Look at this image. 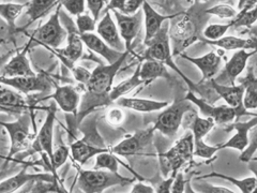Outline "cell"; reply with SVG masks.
Instances as JSON below:
<instances>
[{
  "instance_id": "30bf717a",
  "label": "cell",
  "mask_w": 257,
  "mask_h": 193,
  "mask_svg": "<svg viewBox=\"0 0 257 193\" xmlns=\"http://www.w3.org/2000/svg\"><path fill=\"white\" fill-rule=\"evenodd\" d=\"M255 53V51L247 52L246 50H238V52L234 53L231 58L225 64L222 73L212 79L222 85H235L236 78L242 73L247 66L248 59L254 56Z\"/></svg>"
},
{
  "instance_id": "7bdbcfd3",
  "label": "cell",
  "mask_w": 257,
  "mask_h": 193,
  "mask_svg": "<svg viewBox=\"0 0 257 193\" xmlns=\"http://www.w3.org/2000/svg\"><path fill=\"white\" fill-rule=\"evenodd\" d=\"M61 6L72 14L78 16L85 12V0H62Z\"/></svg>"
},
{
  "instance_id": "836d02e7",
  "label": "cell",
  "mask_w": 257,
  "mask_h": 193,
  "mask_svg": "<svg viewBox=\"0 0 257 193\" xmlns=\"http://www.w3.org/2000/svg\"><path fill=\"white\" fill-rule=\"evenodd\" d=\"M57 0H31L28 3L26 14L30 18V22H35L43 16Z\"/></svg>"
},
{
  "instance_id": "ab89813d",
  "label": "cell",
  "mask_w": 257,
  "mask_h": 193,
  "mask_svg": "<svg viewBox=\"0 0 257 193\" xmlns=\"http://www.w3.org/2000/svg\"><path fill=\"white\" fill-rule=\"evenodd\" d=\"M207 14H212L219 16L221 19H236V16L238 15L237 11L234 9V8L227 6V5H220V6H215L210 8L206 11Z\"/></svg>"
},
{
  "instance_id": "5bb4252c",
  "label": "cell",
  "mask_w": 257,
  "mask_h": 193,
  "mask_svg": "<svg viewBox=\"0 0 257 193\" xmlns=\"http://www.w3.org/2000/svg\"><path fill=\"white\" fill-rule=\"evenodd\" d=\"M56 118V107L52 104L48 109L45 122L37 134V139L34 143V148L38 151H43L52 161L54 156L53 150V134H54V123Z\"/></svg>"
},
{
  "instance_id": "db71d44e",
  "label": "cell",
  "mask_w": 257,
  "mask_h": 193,
  "mask_svg": "<svg viewBox=\"0 0 257 193\" xmlns=\"http://www.w3.org/2000/svg\"><path fill=\"white\" fill-rule=\"evenodd\" d=\"M126 0H109V4L106 8V10H119L121 11L123 9L124 7V4H125Z\"/></svg>"
},
{
  "instance_id": "74e56055",
  "label": "cell",
  "mask_w": 257,
  "mask_h": 193,
  "mask_svg": "<svg viewBox=\"0 0 257 193\" xmlns=\"http://www.w3.org/2000/svg\"><path fill=\"white\" fill-rule=\"evenodd\" d=\"M220 150L219 146H210L207 145L203 139L202 140H195L194 141V155L204 159H210L212 158L216 152Z\"/></svg>"
},
{
  "instance_id": "7c38bea8",
  "label": "cell",
  "mask_w": 257,
  "mask_h": 193,
  "mask_svg": "<svg viewBox=\"0 0 257 193\" xmlns=\"http://www.w3.org/2000/svg\"><path fill=\"white\" fill-rule=\"evenodd\" d=\"M2 84L13 87L14 89L24 94L38 91H47L51 88L50 82L43 74L35 76L2 77Z\"/></svg>"
},
{
  "instance_id": "1f68e13d",
  "label": "cell",
  "mask_w": 257,
  "mask_h": 193,
  "mask_svg": "<svg viewBox=\"0 0 257 193\" xmlns=\"http://www.w3.org/2000/svg\"><path fill=\"white\" fill-rule=\"evenodd\" d=\"M25 7H28V4L20 5L13 3H2V5H0V14H2L3 20L7 22L8 27L10 29L15 28V22Z\"/></svg>"
},
{
  "instance_id": "cb8c5ba5",
  "label": "cell",
  "mask_w": 257,
  "mask_h": 193,
  "mask_svg": "<svg viewBox=\"0 0 257 193\" xmlns=\"http://www.w3.org/2000/svg\"><path fill=\"white\" fill-rule=\"evenodd\" d=\"M71 149V154L73 156L74 160L79 164H85L88 160H90L92 157H96L99 154H102V152H107L108 149L105 147H101V146H93V145L89 144L87 141V138L85 136V139L83 140H78L74 142L73 144H71L70 146Z\"/></svg>"
},
{
  "instance_id": "ac0fdd59",
  "label": "cell",
  "mask_w": 257,
  "mask_h": 193,
  "mask_svg": "<svg viewBox=\"0 0 257 193\" xmlns=\"http://www.w3.org/2000/svg\"><path fill=\"white\" fill-rule=\"evenodd\" d=\"M180 56L182 58L192 62L193 64H195V66L200 70V72H202L203 78L200 80V83L205 82V80L212 79L213 76L218 74V72L220 71L221 57L214 51L204 56H200V57H191V56H187L183 54H180Z\"/></svg>"
},
{
  "instance_id": "681fc988",
  "label": "cell",
  "mask_w": 257,
  "mask_h": 193,
  "mask_svg": "<svg viewBox=\"0 0 257 193\" xmlns=\"http://www.w3.org/2000/svg\"><path fill=\"white\" fill-rule=\"evenodd\" d=\"M187 181L183 178V174L178 172L175 176V179L173 182V186L171 189V193H182L186 189Z\"/></svg>"
},
{
  "instance_id": "e575fe53",
  "label": "cell",
  "mask_w": 257,
  "mask_h": 193,
  "mask_svg": "<svg viewBox=\"0 0 257 193\" xmlns=\"http://www.w3.org/2000/svg\"><path fill=\"white\" fill-rule=\"evenodd\" d=\"M94 170H107L118 173L119 168V160L107 152H102L95 158V164L93 166Z\"/></svg>"
},
{
  "instance_id": "6da1fadb",
  "label": "cell",
  "mask_w": 257,
  "mask_h": 193,
  "mask_svg": "<svg viewBox=\"0 0 257 193\" xmlns=\"http://www.w3.org/2000/svg\"><path fill=\"white\" fill-rule=\"evenodd\" d=\"M128 54V51L124 52L121 56V58L117 60L116 62L104 66L101 64L98 68H95L91 72V76L89 82L87 83L86 87L88 89V93L92 95L95 100L92 101L95 106L99 104H108L110 103L108 99V94L110 90L112 89L111 86L114 83V78L118 71L121 68L123 61L125 60L126 56Z\"/></svg>"
},
{
  "instance_id": "f1b7e54d",
  "label": "cell",
  "mask_w": 257,
  "mask_h": 193,
  "mask_svg": "<svg viewBox=\"0 0 257 193\" xmlns=\"http://www.w3.org/2000/svg\"><path fill=\"white\" fill-rule=\"evenodd\" d=\"M144 83H146V82H144V80L140 77V67H138V69L135 70L133 75L130 78L123 80L122 83H120L119 85L112 88L108 94V99L110 102L116 101L117 99L120 98V96H123V94L130 92L131 90L134 89V88L139 87L140 85H142ZM146 84H148V83H146Z\"/></svg>"
},
{
  "instance_id": "f35d334b",
  "label": "cell",
  "mask_w": 257,
  "mask_h": 193,
  "mask_svg": "<svg viewBox=\"0 0 257 193\" xmlns=\"http://www.w3.org/2000/svg\"><path fill=\"white\" fill-rule=\"evenodd\" d=\"M257 21V8H254L252 10H247L240 12L236 16L235 21L231 23V26L241 27V26H251Z\"/></svg>"
},
{
  "instance_id": "7dc6e473",
  "label": "cell",
  "mask_w": 257,
  "mask_h": 193,
  "mask_svg": "<svg viewBox=\"0 0 257 193\" xmlns=\"http://www.w3.org/2000/svg\"><path fill=\"white\" fill-rule=\"evenodd\" d=\"M145 2L146 0H126L123 9L120 12L125 15H133L138 12L141 7H143Z\"/></svg>"
},
{
  "instance_id": "b9f144b4",
  "label": "cell",
  "mask_w": 257,
  "mask_h": 193,
  "mask_svg": "<svg viewBox=\"0 0 257 193\" xmlns=\"http://www.w3.org/2000/svg\"><path fill=\"white\" fill-rule=\"evenodd\" d=\"M69 157V148L67 146H59L57 149L54 150V156L51 161V164L53 167V171L55 172L57 168H59L63 163L66 162Z\"/></svg>"
},
{
  "instance_id": "91938a15",
  "label": "cell",
  "mask_w": 257,
  "mask_h": 193,
  "mask_svg": "<svg viewBox=\"0 0 257 193\" xmlns=\"http://www.w3.org/2000/svg\"><path fill=\"white\" fill-rule=\"evenodd\" d=\"M251 160H256L257 161V157H253Z\"/></svg>"
},
{
  "instance_id": "4fadbf2b",
  "label": "cell",
  "mask_w": 257,
  "mask_h": 193,
  "mask_svg": "<svg viewBox=\"0 0 257 193\" xmlns=\"http://www.w3.org/2000/svg\"><path fill=\"white\" fill-rule=\"evenodd\" d=\"M257 125V116H253L252 119L246 120V122H236L226 127V131L235 130L236 133L229 139L227 142L218 145L220 150L231 148L242 152L248 145V133L251 129Z\"/></svg>"
},
{
  "instance_id": "f907efd6",
  "label": "cell",
  "mask_w": 257,
  "mask_h": 193,
  "mask_svg": "<svg viewBox=\"0 0 257 193\" xmlns=\"http://www.w3.org/2000/svg\"><path fill=\"white\" fill-rule=\"evenodd\" d=\"M123 120V114L121 110L118 109H114L110 110L107 114V122L111 125V126H118L122 123Z\"/></svg>"
},
{
  "instance_id": "4316f807",
  "label": "cell",
  "mask_w": 257,
  "mask_h": 193,
  "mask_svg": "<svg viewBox=\"0 0 257 193\" xmlns=\"http://www.w3.org/2000/svg\"><path fill=\"white\" fill-rule=\"evenodd\" d=\"M206 43H209L211 45H215L218 47H221L222 50L226 51H238V50H252V48H256V44L252 42L251 40H245V39H240L236 37H223L219 40H215V41H207Z\"/></svg>"
},
{
  "instance_id": "7402d4cb",
  "label": "cell",
  "mask_w": 257,
  "mask_h": 193,
  "mask_svg": "<svg viewBox=\"0 0 257 193\" xmlns=\"http://www.w3.org/2000/svg\"><path fill=\"white\" fill-rule=\"evenodd\" d=\"M27 50L15 55L11 60L3 67L2 77H16V76H35L37 75L31 69L27 58Z\"/></svg>"
},
{
  "instance_id": "d6986e66",
  "label": "cell",
  "mask_w": 257,
  "mask_h": 193,
  "mask_svg": "<svg viewBox=\"0 0 257 193\" xmlns=\"http://www.w3.org/2000/svg\"><path fill=\"white\" fill-rule=\"evenodd\" d=\"M80 38H82L84 44L89 48L90 51L101 55L109 64L119 60L123 55V53H120L118 51H115L114 48H111L99 35L88 32V34L80 35Z\"/></svg>"
},
{
  "instance_id": "2e32d148",
  "label": "cell",
  "mask_w": 257,
  "mask_h": 193,
  "mask_svg": "<svg viewBox=\"0 0 257 193\" xmlns=\"http://www.w3.org/2000/svg\"><path fill=\"white\" fill-rule=\"evenodd\" d=\"M96 31L98 35L105 41L111 48H114L115 51H118L120 53L126 52L125 43L120 38V32L117 29V26L115 25L114 21L111 20V16L109 12H106L104 15V18L101 20V22L96 26Z\"/></svg>"
},
{
  "instance_id": "9c48e42d",
  "label": "cell",
  "mask_w": 257,
  "mask_h": 193,
  "mask_svg": "<svg viewBox=\"0 0 257 193\" xmlns=\"http://www.w3.org/2000/svg\"><path fill=\"white\" fill-rule=\"evenodd\" d=\"M184 98L192 102L193 104H195L204 117H209L213 119L215 124H228L234 122L235 119L237 120V114L235 110L227 106V104H225V106L213 107L204 99L197 98L196 94L193 93L192 91L188 92V94L184 96Z\"/></svg>"
},
{
  "instance_id": "8fae6325",
  "label": "cell",
  "mask_w": 257,
  "mask_h": 193,
  "mask_svg": "<svg viewBox=\"0 0 257 193\" xmlns=\"http://www.w3.org/2000/svg\"><path fill=\"white\" fill-rule=\"evenodd\" d=\"M156 132V128L152 127L146 130H140L139 132L134 133L133 135L128 136L122 142L117 144L116 146L111 149V151L116 155L127 157L139 154L145 147H147L150 144L154 134Z\"/></svg>"
},
{
  "instance_id": "7a4b0ae2",
  "label": "cell",
  "mask_w": 257,
  "mask_h": 193,
  "mask_svg": "<svg viewBox=\"0 0 257 193\" xmlns=\"http://www.w3.org/2000/svg\"><path fill=\"white\" fill-rule=\"evenodd\" d=\"M134 179L126 178L115 172L103 170H83L79 172L77 187L85 193H100L105 189L118 184L131 183Z\"/></svg>"
},
{
  "instance_id": "9a60e30c",
  "label": "cell",
  "mask_w": 257,
  "mask_h": 193,
  "mask_svg": "<svg viewBox=\"0 0 257 193\" xmlns=\"http://www.w3.org/2000/svg\"><path fill=\"white\" fill-rule=\"evenodd\" d=\"M114 14L118 23L120 36L123 39L126 50L130 51L133 40L138 36L141 29L143 20L142 12L139 11L138 13H135L133 15H125L121 12L114 10Z\"/></svg>"
},
{
  "instance_id": "816d5d0a",
  "label": "cell",
  "mask_w": 257,
  "mask_h": 193,
  "mask_svg": "<svg viewBox=\"0 0 257 193\" xmlns=\"http://www.w3.org/2000/svg\"><path fill=\"white\" fill-rule=\"evenodd\" d=\"M174 179H175V176H172L168 179L161 181L159 183V186L156 188V192H158V193H171V189H172V186H173Z\"/></svg>"
},
{
  "instance_id": "bcb514c9",
  "label": "cell",
  "mask_w": 257,
  "mask_h": 193,
  "mask_svg": "<svg viewBox=\"0 0 257 193\" xmlns=\"http://www.w3.org/2000/svg\"><path fill=\"white\" fill-rule=\"evenodd\" d=\"M87 7L89 11L92 13L93 19L96 21L99 19V15L103 9L104 5L107 3V0H86Z\"/></svg>"
},
{
  "instance_id": "f6af8a7d",
  "label": "cell",
  "mask_w": 257,
  "mask_h": 193,
  "mask_svg": "<svg viewBox=\"0 0 257 193\" xmlns=\"http://www.w3.org/2000/svg\"><path fill=\"white\" fill-rule=\"evenodd\" d=\"M196 188L198 190H196V192H203V193H234L232 190H229L227 188L224 187H216L213 186L211 183L208 182H200L197 183Z\"/></svg>"
},
{
  "instance_id": "e0dca14e",
  "label": "cell",
  "mask_w": 257,
  "mask_h": 193,
  "mask_svg": "<svg viewBox=\"0 0 257 193\" xmlns=\"http://www.w3.org/2000/svg\"><path fill=\"white\" fill-rule=\"evenodd\" d=\"M39 180H45V181H55V176L52 174L47 173H38V174H31L27 173L26 168H23V170L16 174L13 177H10L6 180H3L0 183V192L2 193H8V192H14L24 184L28 182H35Z\"/></svg>"
},
{
  "instance_id": "8992f818",
  "label": "cell",
  "mask_w": 257,
  "mask_h": 193,
  "mask_svg": "<svg viewBox=\"0 0 257 193\" xmlns=\"http://www.w3.org/2000/svg\"><path fill=\"white\" fill-rule=\"evenodd\" d=\"M30 117L22 116L19 120L12 123L2 122V126L6 129L11 140V148L8 159H11L15 154L28 148L32 135L30 134Z\"/></svg>"
},
{
  "instance_id": "ee69618b",
  "label": "cell",
  "mask_w": 257,
  "mask_h": 193,
  "mask_svg": "<svg viewBox=\"0 0 257 193\" xmlns=\"http://www.w3.org/2000/svg\"><path fill=\"white\" fill-rule=\"evenodd\" d=\"M31 192H66L61 190L56 181H45V180H39L35 181L34 187H32Z\"/></svg>"
},
{
  "instance_id": "603a6c76",
  "label": "cell",
  "mask_w": 257,
  "mask_h": 193,
  "mask_svg": "<svg viewBox=\"0 0 257 193\" xmlns=\"http://www.w3.org/2000/svg\"><path fill=\"white\" fill-rule=\"evenodd\" d=\"M116 103L120 108H124L140 113L157 112L164 110L168 107L167 101H156L141 98H125V96H120L119 99L116 100Z\"/></svg>"
},
{
  "instance_id": "f5cc1de1",
  "label": "cell",
  "mask_w": 257,
  "mask_h": 193,
  "mask_svg": "<svg viewBox=\"0 0 257 193\" xmlns=\"http://www.w3.org/2000/svg\"><path fill=\"white\" fill-rule=\"evenodd\" d=\"M131 192L132 193H154L156 192V190L151 186H147V184H144L143 182H139L134 184Z\"/></svg>"
},
{
  "instance_id": "6f0895ef",
  "label": "cell",
  "mask_w": 257,
  "mask_h": 193,
  "mask_svg": "<svg viewBox=\"0 0 257 193\" xmlns=\"http://www.w3.org/2000/svg\"><path fill=\"white\" fill-rule=\"evenodd\" d=\"M257 4V0H250V4H248V7H252Z\"/></svg>"
},
{
  "instance_id": "8d00e7d4",
  "label": "cell",
  "mask_w": 257,
  "mask_h": 193,
  "mask_svg": "<svg viewBox=\"0 0 257 193\" xmlns=\"http://www.w3.org/2000/svg\"><path fill=\"white\" fill-rule=\"evenodd\" d=\"M257 150V125L254 126L250 133H248V145L247 147L241 152L239 160L242 162H248L253 157L255 151Z\"/></svg>"
},
{
  "instance_id": "680465c9",
  "label": "cell",
  "mask_w": 257,
  "mask_h": 193,
  "mask_svg": "<svg viewBox=\"0 0 257 193\" xmlns=\"http://www.w3.org/2000/svg\"><path fill=\"white\" fill-rule=\"evenodd\" d=\"M3 3H11V0H3Z\"/></svg>"
},
{
  "instance_id": "d590c367",
  "label": "cell",
  "mask_w": 257,
  "mask_h": 193,
  "mask_svg": "<svg viewBox=\"0 0 257 193\" xmlns=\"http://www.w3.org/2000/svg\"><path fill=\"white\" fill-rule=\"evenodd\" d=\"M231 27L230 24H225V25H221V24H212L205 28L203 35L207 39V41H215L224 37L227 30Z\"/></svg>"
},
{
  "instance_id": "11a10c76",
  "label": "cell",
  "mask_w": 257,
  "mask_h": 193,
  "mask_svg": "<svg viewBox=\"0 0 257 193\" xmlns=\"http://www.w3.org/2000/svg\"><path fill=\"white\" fill-rule=\"evenodd\" d=\"M248 170H250L256 177V188L254 190V193H257V161L256 160L248 161Z\"/></svg>"
},
{
  "instance_id": "44dd1931",
  "label": "cell",
  "mask_w": 257,
  "mask_h": 193,
  "mask_svg": "<svg viewBox=\"0 0 257 193\" xmlns=\"http://www.w3.org/2000/svg\"><path fill=\"white\" fill-rule=\"evenodd\" d=\"M58 104L59 108L66 113L76 114L79 104V94L72 86H57L53 94L48 95Z\"/></svg>"
},
{
  "instance_id": "3957f363",
  "label": "cell",
  "mask_w": 257,
  "mask_h": 193,
  "mask_svg": "<svg viewBox=\"0 0 257 193\" xmlns=\"http://www.w3.org/2000/svg\"><path fill=\"white\" fill-rule=\"evenodd\" d=\"M193 155H194V136L192 132H189L177 142L174 147L160 155L162 174L167 176L168 173L173 171L172 176H176L179 168L188 162Z\"/></svg>"
},
{
  "instance_id": "60d3db41",
  "label": "cell",
  "mask_w": 257,
  "mask_h": 193,
  "mask_svg": "<svg viewBox=\"0 0 257 193\" xmlns=\"http://www.w3.org/2000/svg\"><path fill=\"white\" fill-rule=\"evenodd\" d=\"M95 20L90 18L88 14H80L76 19V25L77 29L80 35L88 34V32H92L95 29Z\"/></svg>"
},
{
  "instance_id": "83f0119b",
  "label": "cell",
  "mask_w": 257,
  "mask_h": 193,
  "mask_svg": "<svg viewBox=\"0 0 257 193\" xmlns=\"http://www.w3.org/2000/svg\"><path fill=\"white\" fill-rule=\"evenodd\" d=\"M245 87L243 103L245 109L256 110L257 109V77L254 75L253 70L250 67L247 71V76L241 80Z\"/></svg>"
},
{
  "instance_id": "277c9868",
  "label": "cell",
  "mask_w": 257,
  "mask_h": 193,
  "mask_svg": "<svg viewBox=\"0 0 257 193\" xmlns=\"http://www.w3.org/2000/svg\"><path fill=\"white\" fill-rule=\"evenodd\" d=\"M168 24H165L164 26L161 27L158 34L152 38L149 42L146 43L148 46L146 52H145L144 58L145 59H152V60H158L165 63L166 66L171 67L174 69L177 73L180 74L182 78L186 80V83L191 86L192 88V83L191 80L184 75L181 70L178 69V67L176 66L175 62L172 59V52H171V44H170V36H168Z\"/></svg>"
},
{
  "instance_id": "5b68a950",
  "label": "cell",
  "mask_w": 257,
  "mask_h": 193,
  "mask_svg": "<svg viewBox=\"0 0 257 193\" xmlns=\"http://www.w3.org/2000/svg\"><path fill=\"white\" fill-rule=\"evenodd\" d=\"M192 102L186 98L176 101L171 107H167L158 116L155 124L156 130L160 131L167 138H173L178 132L182 124L183 117L188 114L189 111H192Z\"/></svg>"
},
{
  "instance_id": "484cf974",
  "label": "cell",
  "mask_w": 257,
  "mask_h": 193,
  "mask_svg": "<svg viewBox=\"0 0 257 193\" xmlns=\"http://www.w3.org/2000/svg\"><path fill=\"white\" fill-rule=\"evenodd\" d=\"M83 44L84 42L82 38H80L79 32H72V34L69 35L68 46L63 48V50L58 51L64 59L63 61H66L68 67H73V63L82 57Z\"/></svg>"
},
{
  "instance_id": "ffe728a7",
  "label": "cell",
  "mask_w": 257,
  "mask_h": 193,
  "mask_svg": "<svg viewBox=\"0 0 257 193\" xmlns=\"http://www.w3.org/2000/svg\"><path fill=\"white\" fill-rule=\"evenodd\" d=\"M143 12L145 14V25H146V36H145V44L149 42L154 38L159 30L162 27V24L166 21L177 18V16L182 15V13L174 14V15H162L158 13L149 3L145 2L143 5Z\"/></svg>"
},
{
  "instance_id": "4dcf8cb0",
  "label": "cell",
  "mask_w": 257,
  "mask_h": 193,
  "mask_svg": "<svg viewBox=\"0 0 257 193\" xmlns=\"http://www.w3.org/2000/svg\"><path fill=\"white\" fill-rule=\"evenodd\" d=\"M0 104H2L3 110L6 108L10 110H21L25 108L26 101L22 94L9 89L6 85H3L0 89Z\"/></svg>"
},
{
  "instance_id": "f546056e",
  "label": "cell",
  "mask_w": 257,
  "mask_h": 193,
  "mask_svg": "<svg viewBox=\"0 0 257 193\" xmlns=\"http://www.w3.org/2000/svg\"><path fill=\"white\" fill-rule=\"evenodd\" d=\"M211 177H218V178L228 180V181L234 183L235 186L237 188H239L240 191L243 193H252V192H254V190L256 188V177L255 176L246 177V178H244V179H237V178H234V177H230V176H227L225 174L212 172L210 174L198 177L197 179H206V178H211Z\"/></svg>"
},
{
  "instance_id": "d6a6232c",
  "label": "cell",
  "mask_w": 257,
  "mask_h": 193,
  "mask_svg": "<svg viewBox=\"0 0 257 193\" xmlns=\"http://www.w3.org/2000/svg\"><path fill=\"white\" fill-rule=\"evenodd\" d=\"M214 120L209 117H199L198 115L194 116V119L192 120L189 125V128L194 136L195 140H202L203 138L211 131V129L214 127Z\"/></svg>"
},
{
  "instance_id": "52a82bcc",
  "label": "cell",
  "mask_w": 257,
  "mask_h": 193,
  "mask_svg": "<svg viewBox=\"0 0 257 193\" xmlns=\"http://www.w3.org/2000/svg\"><path fill=\"white\" fill-rule=\"evenodd\" d=\"M60 7L61 4L58 6V9L51 16L50 20H48L43 26L38 28L34 36L36 41L46 44L48 46H52L54 48L59 47L64 39L67 38V31L64 29L59 21V12H60Z\"/></svg>"
},
{
  "instance_id": "9f6ffc18",
  "label": "cell",
  "mask_w": 257,
  "mask_h": 193,
  "mask_svg": "<svg viewBox=\"0 0 257 193\" xmlns=\"http://www.w3.org/2000/svg\"><path fill=\"white\" fill-rule=\"evenodd\" d=\"M251 68H252V70H253V73H254V75H255V76H257V56H256V58L254 59V61H253V63H252Z\"/></svg>"
},
{
  "instance_id": "c3c4849f",
  "label": "cell",
  "mask_w": 257,
  "mask_h": 193,
  "mask_svg": "<svg viewBox=\"0 0 257 193\" xmlns=\"http://www.w3.org/2000/svg\"><path fill=\"white\" fill-rule=\"evenodd\" d=\"M71 70L73 72V74L78 82L83 83L85 85H87V83L89 82L90 76H91L90 71H88L82 67H72Z\"/></svg>"
},
{
  "instance_id": "ba28073f",
  "label": "cell",
  "mask_w": 257,
  "mask_h": 193,
  "mask_svg": "<svg viewBox=\"0 0 257 193\" xmlns=\"http://www.w3.org/2000/svg\"><path fill=\"white\" fill-rule=\"evenodd\" d=\"M212 88L215 90L223 100L226 102L227 106L235 110L237 114V120L241 116H257V114L247 112L244 107L243 98H244V91L245 87L243 84L241 85H222L216 83L215 80L211 79Z\"/></svg>"
},
{
  "instance_id": "d4e9b609",
  "label": "cell",
  "mask_w": 257,
  "mask_h": 193,
  "mask_svg": "<svg viewBox=\"0 0 257 193\" xmlns=\"http://www.w3.org/2000/svg\"><path fill=\"white\" fill-rule=\"evenodd\" d=\"M139 67H140V77L144 80V82H146L148 84L159 77H163L166 79L172 78L170 72H168L166 68V64L161 61L147 59Z\"/></svg>"
}]
</instances>
